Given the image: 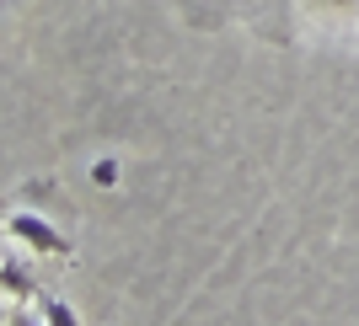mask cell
<instances>
[{
  "mask_svg": "<svg viewBox=\"0 0 359 326\" xmlns=\"http://www.w3.org/2000/svg\"><path fill=\"white\" fill-rule=\"evenodd\" d=\"M11 236H22L27 246H38V252H60V246H65V241L54 236V225H43L38 214H16V220H11Z\"/></svg>",
  "mask_w": 359,
  "mask_h": 326,
  "instance_id": "6da1fadb",
  "label": "cell"
},
{
  "mask_svg": "<svg viewBox=\"0 0 359 326\" xmlns=\"http://www.w3.org/2000/svg\"><path fill=\"white\" fill-rule=\"evenodd\" d=\"M91 182H97V187H113V182H118V166H113V161H97V166H91Z\"/></svg>",
  "mask_w": 359,
  "mask_h": 326,
  "instance_id": "7a4b0ae2",
  "label": "cell"
},
{
  "mask_svg": "<svg viewBox=\"0 0 359 326\" xmlns=\"http://www.w3.org/2000/svg\"><path fill=\"white\" fill-rule=\"evenodd\" d=\"M6 289H11V295H27V289H32L27 273H16V262H6Z\"/></svg>",
  "mask_w": 359,
  "mask_h": 326,
  "instance_id": "3957f363",
  "label": "cell"
},
{
  "mask_svg": "<svg viewBox=\"0 0 359 326\" xmlns=\"http://www.w3.org/2000/svg\"><path fill=\"white\" fill-rule=\"evenodd\" d=\"M48 326H75V311L70 305H48Z\"/></svg>",
  "mask_w": 359,
  "mask_h": 326,
  "instance_id": "277c9868",
  "label": "cell"
},
{
  "mask_svg": "<svg viewBox=\"0 0 359 326\" xmlns=\"http://www.w3.org/2000/svg\"><path fill=\"white\" fill-rule=\"evenodd\" d=\"M11 326H38V321H27V316H16V321H11Z\"/></svg>",
  "mask_w": 359,
  "mask_h": 326,
  "instance_id": "5b68a950",
  "label": "cell"
}]
</instances>
